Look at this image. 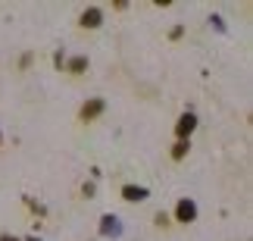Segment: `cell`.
<instances>
[{"label": "cell", "instance_id": "obj_1", "mask_svg": "<svg viewBox=\"0 0 253 241\" xmlns=\"http://www.w3.org/2000/svg\"><path fill=\"white\" fill-rule=\"evenodd\" d=\"M175 219H178V223H194V219H197V204H194V200H178V207H175Z\"/></svg>", "mask_w": 253, "mask_h": 241}, {"label": "cell", "instance_id": "obj_2", "mask_svg": "<svg viewBox=\"0 0 253 241\" xmlns=\"http://www.w3.org/2000/svg\"><path fill=\"white\" fill-rule=\"evenodd\" d=\"M194 129H197V119H194V113H184V116L178 119V125H175V135H178V138L184 141Z\"/></svg>", "mask_w": 253, "mask_h": 241}, {"label": "cell", "instance_id": "obj_3", "mask_svg": "<svg viewBox=\"0 0 253 241\" xmlns=\"http://www.w3.org/2000/svg\"><path fill=\"white\" fill-rule=\"evenodd\" d=\"M82 25L84 28H97V25H100V9H97V6L84 9V13H82Z\"/></svg>", "mask_w": 253, "mask_h": 241}, {"label": "cell", "instance_id": "obj_4", "mask_svg": "<svg viewBox=\"0 0 253 241\" xmlns=\"http://www.w3.org/2000/svg\"><path fill=\"white\" fill-rule=\"evenodd\" d=\"M100 113H103V100H91V103H84V107H82V119L87 122V119L100 116Z\"/></svg>", "mask_w": 253, "mask_h": 241}, {"label": "cell", "instance_id": "obj_5", "mask_svg": "<svg viewBox=\"0 0 253 241\" xmlns=\"http://www.w3.org/2000/svg\"><path fill=\"white\" fill-rule=\"evenodd\" d=\"M122 197H125V200H144V197H147V188L125 185V188H122Z\"/></svg>", "mask_w": 253, "mask_h": 241}, {"label": "cell", "instance_id": "obj_6", "mask_svg": "<svg viewBox=\"0 0 253 241\" xmlns=\"http://www.w3.org/2000/svg\"><path fill=\"white\" fill-rule=\"evenodd\" d=\"M100 232H103V235H116V232H119V219H116V216H103Z\"/></svg>", "mask_w": 253, "mask_h": 241}, {"label": "cell", "instance_id": "obj_7", "mask_svg": "<svg viewBox=\"0 0 253 241\" xmlns=\"http://www.w3.org/2000/svg\"><path fill=\"white\" fill-rule=\"evenodd\" d=\"M84 66H87V56H75V60L69 63V69H72V72H82Z\"/></svg>", "mask_w": 253, "mask_h": 241}, {"label": "cell", "instance_id": "obj_8", "mask_svg": "<svg viewBox=\"0 0 253 241\" xmlns=\"http://www.w3.org/2000/svg\"><path fill=\"white\" fill-rule=\"evenodd\" d=\"M184 153H188V141H178V144H175V150H172V157H175V160H181Z\"/></svg>", "mask_w": 253, "mask_h": 241}, {"label": "cell", "instance_id": "obj_9", "mask_svg": "<svg viewBox=\"0 0 253 241\" xmlns=\"http://www.w3.org/2000/svg\"><path fill=\"white\" fill-rule=\"evenodd\" d=\"M0 241H19V238H13V235H3V238H0Z\"/></svg>", "mask_w": 253, "mask_h": 241}, {"label": "cell", "instance_id": "obj_10", "mask_svg": "<svg viewBox=\"0 0 253 241\" xmlns=\"http://www.w3.org/2000/svg\"><path fill=\"white\" fill-rule=\"evenodd\" d=\"M28 241H41V238H28Z\"/></svg>", "mask_w": 253, "mask_h": 241}]
</instances>
